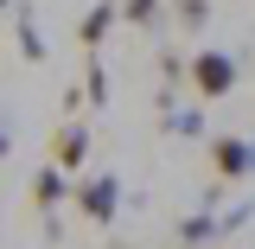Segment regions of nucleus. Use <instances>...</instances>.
<instances>
[{"mask_svg":"<svg viewBox=\"0 0 255 249\" xmlns=\"http://www.w3.org/2000/svg\"><path fill=\"white\" fill-rule=\"evenodd\" d=\"M128 19H140V26H147V19H153V0H128Z\"/></svg>","mask_w":255,"mask_h":249,"instance_id":"7","label":"nucleus"},{"mask_svg":"<svg viewBox=\"0 0 255 249\" xmlns=\"http://www.w3.org/2000/svg\"><path fill=\"white\" fill-rule=\"evenodd\" d=\"M77 205H83V218L109 224V218H115V179H83V192H77Z\"/></svg>","mask_w":255,"mask_h":249,"instance_id":"2","label":"nucleus"},{"mask_svg":"<svg viewBox=\"0 0 255 249\" xmlns=\"http://www.w3.org/2000/svg\"><path fill=\"white\" fill-rule=\"evenodd\" d=\"M0 154H6V122H0Z\"/></svg>","mask_w":255,"mask_h":249,"instance_id":"9","label":"nucleus"},{"mask_svg":"<svg viewBox=\"0 0 255 249\" xmlns=\"http://www.w3.org/2000/svg\"><path fill=\"white\" fill-rule=\"evenodd\" d=\"M109 19H115V6H96L90 19H83V45H102V32H109Z\"/></svg>","mask_w":255,"mask_h":249,"instance_id":"6","label":"nucleus"},{"mask_svg":"<svg viewBox=\"0 0 255 249\" xmlns=\"http://www.w3.org/2000/svg\"><path fill=\"white\" fill-rule=\"evenodd\" d=\"M211 160H217V173L223 179H236V173H249V147H243V141H217V147H211Z\"/></svg>","mask_w":255,"mask_h":249,"instance_id":"3","label":"nucleus"},{"mask_svg":"<svg viewBox=\"0 0 255 249\" xmlns=\"http://www.w3.org/2000/svg\"><path fill=\"white\" fill-rule=\"evenodd\" d=\"M0 6H6V0H0Z\"/></svg>","mask_w":255,"mask_h":249,"instance_id":"10","label":"nucleus"},{"mask_svg":"<svg viewBox=\"0 0 255 249\" xmlns=\"http://www.w3.org/2000/svg\"><path fill=\"white\" fill-rule=\"evenodd\" d=\"M32 198H38V211H51V205L64 198V173H58V166H51V173H38V192H32Z\"/></svg>","mask_w":255,"mask_h":249,"instance_id":"5","label":"nucleus"},{"mask_svg":"<svg viewBox=\"0 0 255 249\" xmlns=\"http://www.w3.org/2000/svg\"><path fill=\"white\" fill-rule=\"evenodd\" d=\"M191 83H198V96H230L236 64L223 58V51H198V58H191Z\"/></svg>","mask_w":255,"mask_h":249,"instance_id":"1","label":"nucleus"},{"mask_svg":"<svg viewBox=\"0 0 255 249\" xmlns=\"http://www.w3.org/2000/svg\"><path fill=\"white\" fill-rule=\"evenodd\" d=\"M51 154H58V166H83V154H90V141H83V128H64Z\"/></svg>","mask_w":255,"mask_h":249,"instance_id":"4","label":"nucleus"},{"mask_svg":"<svg viewBox=\"0 0 255 249\" xmlns=\"http://www.w3.org/2000/svg\"><path fill=\"white\" fill-rule=\"evenodd\" d=\"M179 13H185V26H198L204 19V0H179Z\"/></svg>","mask_w":255,"mask_h":249,"instance_id":"8","label":"nucleus"}]
</instances>
